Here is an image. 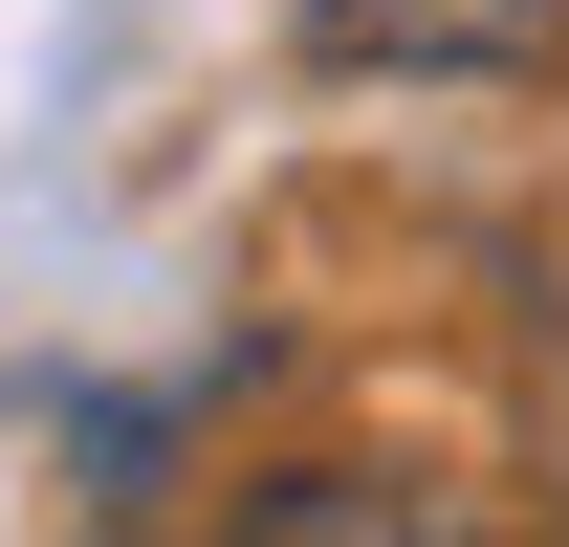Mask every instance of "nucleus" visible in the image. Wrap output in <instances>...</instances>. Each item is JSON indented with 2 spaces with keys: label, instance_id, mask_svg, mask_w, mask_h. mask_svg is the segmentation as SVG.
<instances>
[{
  "label": "nucleus",
  "instance_id": "1",
  "mask_svg": "<svg viewBox=\"0 0 569 547\" xmlns=\"http://www.w3.org/2000/svg\"><path fill=\"white\" fill-rule=\"evenodd\" d=\"M329 67H417V88H503V67H569V0H284Z\"/></svg>",
  "mask_w": 569,
  "mask_h": 547
},
{
  "label": "nucleus",
  "instance_id": "2",
  "mask_svg": "<svg viewBox=\"0 0 569 547\" xmlns=\"http://www.w3.org/2000/svg\"><path fill=\"white\" fill-rule=\"evenodd\" d=\"M219 547H482V526H460L417 460H284V481H241Z\"/></svg>",
  "mask_w": 569,
  "mask_h": 547
}]
</instances>
